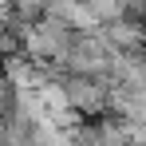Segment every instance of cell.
<instances>
[{"instance_id": "cell-1", "label": "cell", "mask_w": 146, "mask_h": 146, "mask_svg": "<svg viewBox=\"0 0 146 146\" xmlns=\"http://www.w3.org/2000/svg\"><path fill=\"white\" fill-rule=\"evenodd\" d=\"M115 59H119V51L103 40V32H83V36H75L71 51H67V59H63V71L67 75H95V79H107L111 67H115Z\"/></svg>"}, {"instance_id": "cell-2", "label": "cell", "mask_w": 146, "mask_h": 146, "mask_svg": "<svg viewBox=\"0 0 146 146\" xmlns=\"http://www.w3.org/2000/svg\"><path fill=\"white\" fill-rule=\"evenodd\" d=\"M63 95L67 107L83 119H103L111 115V79H95V75H63Z\"/></svg>"}, {"instance_id": "cell-3", "label": "cell", "mask_w": 146, "mask_h": 146, "mask_svg": "<svg viewBox=\"0 0 146 146\" xmlns=\"http://www.w3.org/2000/svg\"><path fill=\"white\" fill-rule=\"evenodd\" d=\"M44 16L67 24L75 36H83V32H99V20L91 16V8H87L83 0H48V12H44Z\"/></svg>"}, {"instance_id": "cell-4", "label": "cell", "mask_w": 146, "mask_h": 146, "mask_svg": "<svg viewBox=\"0 0 146 146\" xmlns=\"http://www.w3.org/2000/svg\"><path fill=\"white\" fill-rule=\"evenodd\" d=\"M83 4L91 8V16L99 20V28L119 24V20H126V16H130V4H126V0H83Z\"/></svg>"}]
</instances>
